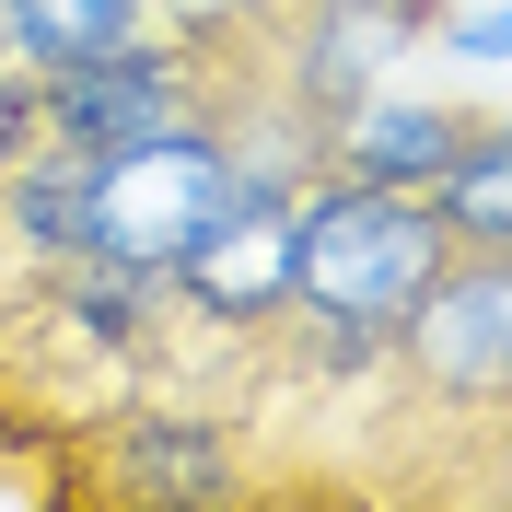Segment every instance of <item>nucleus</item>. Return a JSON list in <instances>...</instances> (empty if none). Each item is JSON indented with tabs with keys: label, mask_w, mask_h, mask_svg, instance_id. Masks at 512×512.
Listing matches in <instances>:
<instances>
[{
	"label": "nucleus",
	"mask_w": 512,
	"mask_h": 512,
	"mask_svg": "<svg viewBox=\"0 0 512 512\" xmlns=\"http://www.w3.org/2000/svg\"><path fill=\"white\" fill-rule=\"evenodd\" d=\"M338 12H408V24L431 35V12H443V0H338Z\"/></svg>",
	"instance_id": "17"
},
{
	"label": "nucleus",
	"mask_w": 512,
	"mask_h": 512,
	"mask_svg": "<svg viewBox=\"0 0 512 512\" xmlns=\"http://www.w3.org/2000/svg\"><path fill=\"white\" fill-rule=\"evenodd\" d=\"M152 24V0H0V59L24 70H59V59H94L117 35Z\"/></svg>",
	"instance_id": "12"
},
{
	"label": "nucleus",
	"mask_w": 512,
	"mask_h": 512,
	"mask_svg": "<svg viewBox=\"0 0 512 512\" xmlns=\"http://www.w3.org/2000/svg\"><path fill=\"white\" fill-rule=\"evenodd\" d=\"M105 489L152 501V512H222V501H245V454L198 408H128L105 431Z\"/></svg>",
	"instance_id": "6"
},
{
	"label": "nucleus",
	"mask_w": 512,
	"mask_h": 512,
	"mask_svg": "<svg viewBox=\"0 0 512 512\" xmlns=\"http://www.w3.org/2000/svg\"><path fill=\"white\" fill-rule=\"evenodd\" d=\"M47 303H59V326L82 338V350L128 361V350H152V326L175 315V280H152V268H128V256L82 245L70 268H47Z\"/></svg>",
	"instance_id": "10"
},
{
	"label": "nucleus",
	"mask_w": 512,
	"mask_h": 512,
	"mask_svg": "<svg viewBox=\"0 0 512 512\" xmlns=\"http://www.w3.org/2000/svg\"><path fill=\"white\" fill-rule=\"evenodd\" d=\"M0 233H12L35 268H70V256L94 245V152L35 140L24 163H0Z\"/></svg>",
	"instance_id": "9"
},
{
	"label": "nucleus",
	"mask_w": 512,
	"mask_h": 512,
	"mask_svg": "<svg viewBox=\"0 0 512 512\" xmlns=\"http://www.w3.org/2000/svg\"><path fill=\"white\" fill-rule=\"evenodd\" d=\"M291 0H152V24L175 35V47H245V35H268Z\"/></svg>",
	"instance_id": "14"
},
{
	"label": "nucleus",
	"mask_w": 512,
	"mask_h": 512,
	"mask_svg": "<svg viewBox=\"0 0 512 512\" xmlns=\"http://www.w3.org/2000/svg\"><path fill=\"white\" fill-rule=\"evenodd\" d=\"M396 361L443 408H501L512 396V256H454L396 315Z\"/></svg>",
	"instance_id": "4"
},
{
	"label": "nucleus",
	"mask_w": 512,
	"mask_h": 512,
	"mask_svg": "<svg viewBox=\"0 0 512 512\" xmlns=\"http://www.w3.org/2000/svg\"><path fill=\"white\" fill-rule=\"evenodd\" d=\"M175 303H187L198 326L268 338V326L291 315V210H222V222L198 233V256L175 268Z\"/></svg>",
	"instance_id": "7"
},
{
	"label": "nucleus",
	"mask_w": 512,
	"mask_h": 512,
	"mask_svg": "<svg viewBox=\"0 0 512 512\" xmlns=\"http://www.w3.org/2000/svg\"><path fill=\"white\" fill-rule=\"evenodd\" d=\"M222 210H233L222 105H187V117H163L152 140L94 152V245L128 256V268H152V280H175Z\"/></svg>",
	"instance_id": "2"
},
{
	"label": "nucleus",
	"mask_w": 512,
	"mask_h": 512,
	"mask_svg": "<svg viewBox=\"0 0 512 512\" xmlns=\"http://www.w3.org/2000/svg\"><path fill=\"white\" fill-rule=\"evenodd\" d=\"M419 198H431V222H443L466 256H512V128H501V117H466L454 163H443Z\"/></svg>",
	"instance_id": "11"
},
{
	"label": "nucleus",
	"mask_w": 512,
	"mask_h": 512,
	"mask_svg": "<svg viewBox=\"0 0 512 512\" xmlns=\"http://www.w3.org/2000/svg\"><path fill=\"white\" fill-rule=\"evenodd\" d=\"M419 47H443V59H466L478 82H501V59H512V24H501V0H443Z\"/></svg>",
	"instance_id": "15"
},
{
	"label": "nucleus",
	"mask_w": 512,
	"mask_h": 512,
	"mask_svg": "<svg viewBox=\"0 0 512 512\" xmlns=\"http://www.w3.org/2000/svg\"><path fill=\"white\" fill-rule=\"evenodd\" d=\"M291 373L303 384H373L384 361H396V326H373V315H338V303H291Z\"/></svg>",
	"instance_id": "13"
},
{
	"label": "nucleus",
	"mask_w": 512,
	"mask_h": 512,
	"mask_svg": "<svg viewBox=\"0 0 512 512\" xmlns=\"http://www.w3.org/2000/svg\"><path fill=\"white\" fill-rule=\"evenodd\" d=\"M187 105H210V82H198V47H175L163 24L117 35L94 59L35 70V140H70V152H128Z\"/></svg>",
	"instance_id": "3"
},
{
	"label": "nucleus",
	"mask_w": 512,
	"mask_h": 512,
	"mask_svg": "<svg viewBox=\"0 0 512 512\" xmlns=\"http://www.w3.org/2000/svg\"><path fill=\"white\" fill-rule=\"evenodd\" d=\"M24 152H35V70L0 59V163H24Z\"/></svg>",
	"instance_id": "16"
},
{
	"label": "nucleus",
	"mask_w": 512,
	"mask_h": 512,
	"mask_svg": "<svg viewBox=\"0 0 512 512\" xmlns=\"http://www.w3.org/2000/svg\"><path fill=\"white\" fill-rule=\"evenodd\" d=\"M268 35H280L268 94H280L291 117H315V128H338L373 82H396V59H419V24H408V12H338V0H291Z\"/></svg>",
	"instance_id": "5"
},
{
	"label": "nucleus",
	"mask_w": 512,
	"mask_h": 512,
	"mask_svg": "<svg viewBox=\"0 0 512 512\" xmlns=\"http://www.w3.org/2000/svg\"><path fill=\"white\" fill-rule=\"evenodd\" d=\"M454 233L431 222V198L361 187V175H315L291 198V303H338V315L396 326L419 291L454 268Z\"/></svg>",
	"instance_id": "1"
},
{
	"label": "nucleus",
	"mask_w": 512,
	"mask_h": 512,
	"mask_svg": "<svg viewBox=\"0 0 512 512\" xmlns=\"http://www.w3.org/2000/svg\"><path fill=\"white\" fill-rule=\"evenodd\" d=\"M454 140H466V117H454V105L373 82L350 117L326 128V175H361V187H408V198H419V187L454 163Z\"/></svg>",
	"instance_id": "8"
}]
</instances>
